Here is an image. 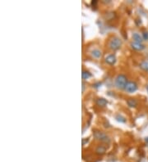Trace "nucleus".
Segmentation results:
<instances>
[{
  "mask_svg": "<svg viewBox=\"0 0 148 162\" xmlns=\"http://www.w3.org/2000/svg\"><path fill=\"white\" fill-rule=\"evenodd\" d=\"M145 141H146V143H147V144H148V137H147V138H146V139H145Z\"/></svg>",
  "mask_w": 148,
  "mask_h": 162,
  "instance_id": "16",
  "label": "nucleus"
},
{
  "mask_svg": "<svg viewBox=\"0 0 148 162\" xmlns=\"http://www.w3.org/2000/svg\"><path fill=\"white\" fill-rule=\"evenodd\" d=\"M146 88H147V92H148V85H147V87H146Z\"/></svg>",
  "mask_w": 148,
  "mask_h": 162,
  "instance_id": "17",
  "label": "nucleus"
},
{
  "mask_svg": "<svg viewBox=\"0 0 148 162\" xmlns=\"http://www.w3.org/2000/svg\"><path fill=\"white\" fill-rule=\"evenodd\" d=\"M105 152H106V148L104 146H99L96 149V152L98 155H103V154L105 153Z\"/></svg>",
  "mask_w": 148,
  "mask_h": 162,
  "instance_id": "10",
  "label": "nucleus"
},
{
  "mask_svg": "<svg viewBox=\"0 0 148 162\" xmlns=\"http://www.w3.org/2000/svg\"><path fill=\"white\" fill-rule=\"evenodd\" d=\"M127 103L130 107H136L137 106V102L136 101L135 99H133V98H129L127 101Z\"/></svg>",
  "mask_w": 148,
  "mask_h": 162,
  "instance_id": "11",
  "label": "nucleus"
},
{
  "mask_svg": "<svg viewBox=\"0 0 148 162\" xmlns=\"http://www.w3.org/2000/svg\"><path fill=\"white\" fill-rule=\"evenodd\" d=\"M141 68L142 69H143L144 70H146V71H148V62L147 61H143V62H142L141 63Z\"/></svg>",
  "mask_w": 148,
  "mask_h": 162,
  "instance_id": "14",
  "label": "nucleus"
},
{
  "mask_svg": "<svg viewBox=\"0 0 148 162\" xmlns=\"http://www.w3.org/2000/svg\"><path fill=\"white\" fill-rule=\"evenodd\" d=\"M132 39L134 40V42H136V43H140V44H142V41H143L142 36H141L138 33H133V34H132Z\"/></svg>",
  "mask_w": 148,
  "mask_h": 162,
  "instance_id": "7",
  "label": "nucleus"
},
{
  "mask_svg": "<svg viewBox=\"0 0 148 162\" xmlns=\"http://www.w3.org/2000/svg\"><path fill=\"white\" fill-rule=\"evenodd\" d=\"M108 45H109V48L111 50L116 51V50H118L119 48H121L122 40H120L118 37H117V36H113L109 41V44Z\"/></svg>",
  "mask_w": 148,
  "mask_h": 162,
  "instance_id": "2",
  "label": "nucleus"
},
{
  "mask_svg": "<svg viewBox=\"0 0 148 162\" xmlns=\"http://www.w3.org/2000/svg\"><path fill=\"white\" fill-rule=\"evenodd\" d=\"M105 62L107 63V64H109V65H113V64H115V62H116V57H115V55H113V54H109L108 55L107 57H105Z\"/></svg>",
  "mask_w": 148,
  "mask_h": 162,
  "instance_id": "5",
  "label": "nucleus"
},
{
  "mask_svg": "<svg viewBox=\"0 0 148 162\" xmlns=\"http://www.w3.org/2000/svg\"><path fill=\"white\" fill-rule=\"evenodd\" d=\"M96 104L97 106H101V107H104L105 106L107 105V103H108V102L105 100V98H103V97H100V98H98L97 100H96Z\"/></svg>",
  "mask_w": 148,
  "mask_h": 162,
  "instance_id": "8",
  "label": "nucleus"
},
{
  "mask_svg": "<svg viewBox=\"0 0 148 162\" xmlns=\"http://www.w3.org/2000/svg\"><path fill=\"white\" fill-rule=\"evenodd\" d=\"M143 39L145 40H148V33L147 32H144L143 33Z\"/></svg>",
  "mask_w": 148,
  "mask_h": 162,
  "instance_id": "15",
  "label": "nucleus"
},
{
  "mask_svg": "<svg viewBox=\"0 0 148 162\" xmlns=\"http://www.w3.org/2000/svg\"><path fill=\"white\" fill-rule=\"evenodd\" d=\"M137 84L133 82V81H130V82H128L127 83L126 87H125V90H126L128 92H134L137 91Z\"/></svg>",
  "mask_w": 148,
  "mask_h": 162,
  "instance_id": "4",
  "label": "nucleus"
},
{
  "mask_svg": "<svg viewBox=\"0 0 148 162\" xmlns=\"http://www.w3.org/2000/svg\"><path fill=\"white\" fill-rule=\"evenodd\" d=\"M131 46L134 50H137V51H142L145 48V46L143 44H140V43H136V42H132L131 44Z\"/></svg>",
  "mask_w": 148,
  "mask_h": 162,
  "instance_id": "6",
  "label": "nucleus"
},
{
  "mask_svg": "<svg viewBox=\"0 0 148 162\" xmlns=\"http://www.w3.org/2000/svg\"><path fill=\"white\" fill-rule=\"evenodd\" d=\"M93 136L94 138L97 139V140L101 141V142H109V138L108 136L105 134V133L101 131H98V130H95L93 133Z\"/></svg>",
  "mask_w": 148,
  "mask_h": 162,
  "instance_id": "3",
  "label": "nucleus"
},
{
  "mask_svg": "<svg viewBox=\"0 0 148 162\" xmlns=\"http://www.w3.org/2000/svg\"><path fill=\"white\" fill-rule=\"evenodd\" d=\"M115 119H116V120L118 121V122H121V123L126 122V119L124 118V117H123L122 115H117L115 116Z\"/></svg>",
  "mask_w": 148,
  "mask_h": 162,
  "instance_id": "13",
  "label": "nucleus"
},
{
  "mask_svg": "<svg viewBox=\"0 0 148 162\" xmlns=\"http://www.w3.org/2000/svg\"><path fill=\"white\" fill-rule=\"evenodd\" d=\"M92 56L94 57V58L99 59V58H100L101 56H102V53H101V52H100L99 49H94L92 52Z\"/></svg>",
  "mask_w": 148,
  "mask_h": 162,
  "instance_id": "9",
  "label": "nucleus"
},
{
  "mask_svg": "<svg viewBox=\"0 0 148 162\" xmlns=\"http://www.w3.org/2000/svg\"><path fill=\"white\" fill-rule=\"evenodd\" d=\"M115 86L119 89H125L127 83H128V79L126 75L124 74H118L115 78Z\"/></svg>",
  "mask_w": 148,
  "mask_h": 162,
  "instance_id": "1",
  "label": "nucleus"
},
{
  "mask_svg": "<svg viewBox=\"0 0 148 162\" xmlns=\"http://www.w3.org/2000/svg\"><path fill=\"white\" fill-rule=\"evenodd\" d=\"M82 77L83 79H87L92 77V74L89 71H87V70H82Z\"/></svg>",
  "mask_w": 148,
  "mask_h": 162,
  "instance_id": "12",
  "label": "nucleus"
}]
</instances>
